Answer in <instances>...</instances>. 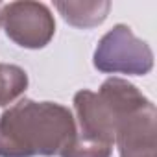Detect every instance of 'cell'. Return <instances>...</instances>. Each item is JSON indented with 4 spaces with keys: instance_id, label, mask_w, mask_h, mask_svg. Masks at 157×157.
<instances>
[{
    "instance_id": "cell-7",
    "label": "cell",
    "mask_w": 157,
    "mask_h": 157,
    "mask_svg": "<svg viewBox=\"0 0 157 157\" xmlns=\"http://www.w3.org/2000/svg\"><path fill=\"white\" fill-rule=\"evenodd\" d=\"M28 87V74L24 68L10 63H0V105H10Z\"/></svg>"
},
{
    "instance_id": "cell-8",
    "label": "cell",
    "mask_w": 157,
    "mask_h": 157,
    "mask_svg": "<svg viewBox=\"0 0 157 157\" xmlns=\"http://www.w3.org/2000/svg\"><path fill=\"white\" fill-rule=\"evenodd\" d=\"M0 24H2V6H0Z\"/></svg>"
},
{
    "instance_id": "cell-6",
    "label": "cell",
    "mask_w": 157,
    "mask_h": 157,
    "mask_svg": "<svg viewBox=\"0 0 157 157\" xmlns=\"http://www.w3.org/2000/svg\"><path fill=\"white\" fill-rule=\"evenodd\" d=\"M56 10L76 28H94L102 24L111 10V2H56Z\"/></svg>"
},
{
    "instance_id": "cell-3",
    "label": "cell",
    "mask_w": 157,
    "mask_h": 157,
    "mask_svg": "<svg viewBox=\"0 0 157 157\" xmlns=\"http://www.w3.org/2000/svg\"><path fill=\"white\" fill-rule=\"evenodd\" d=\"M93 63L105 74L144 76L153 67V52L126 24H117L100 41Z\"/></svg>"
},
{
    "instance_id": "cell-5",
    "label": "cell",
    "mask_w": 157,
    "mask_h": 157,
    "mask_svg": "<svg viewBox=\"0 0 157 157\" xmlns=\"http://www.w3.org/2000/svg\"><path fill=\"white\" fill-rule=\"evenodd\" d=\"M155 105H144L124 115L115 131V144L120 157H155Z\"/></svg>"
},
{
    "instance_id": "cell-4",
    "label": "cell",
    "mask_w": 157,
    "mask_h": 157,
    "mask_svg": "<svg viewBox=\"0 0 157 157\" xmlns=\"http://www.w3.org/2000/svg\"><path fill=\"white\" fill-rule=\"evenodd\" d=\"M2 24L6 35L22 48H43L56 33V21L41 2H10L2 6Z\"/></svg>"
},
{
    "instance_id": "cell-2",
    "label": "cell",
    "mask_w": 157,
    "mask_h": 157,
    "mask_svg": "<svg viewBox=\"0 0 157 157\" xmlns=\"http://www.w3.org/2000/svg\"><path fill=\"white\" fill-rule=\"evenodd\" d=\"M146 102L148 98L122 78L105 80L98 93H76V139L61 157H111L120 118Z\"/></svg>"
},
{
    "instance_id": "cell-1",
    "label": "cell",
    "mask_w": 157,
    "mask_h": 157,
    "mask_svg": "<svg viewBox=\"0 0 157 157\" xmlns=\"http://www.w3.org/2000/svg\"><path fill=\"white\" fill-rule=\"evenodd\" d=\"M74 139V115L56 102L24 98L0 115V157H61Z\"/></svg>"
}]
</instances>
